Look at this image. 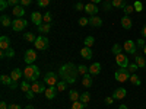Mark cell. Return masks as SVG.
I'll return each mask as SVG.
<instances>
[{"instance_id":"17","label":"cell","mask_w":146,"mask_h":109,"mask_svg":"<svg viewBox=\"0 0 146 109\" xmlns=\"http://www.w3.org/2000/svg\"><path fill=\"white\" fill-rule=\"evenodd\" d=\"M100 73H101V64H100V63H94V64L89 66V74L98 76Z\"/></svg>"},{"instance_id":"60","label":"cell","mask_w":146,"mask_h":109,"mask_svg":"<svg viewBox=\"0 0 146 109\" xmlns=\"http://www.w3.org/2000/svg\"><path fill=\"white\" fill-rule=\"evenodd\" d=\"M105 2H113V0H105Z\"/></svg>"},{"instance_id":"56","label":"cell","mask_w":146,"mask_h":109,"mask_svg":"<svg viewBox=\"0 0 146 109\" xmlns=\"http://www.w3.org/2000/svg\"><path fill=\"white\" fill-rule=\"evenodd\" d=\"M100 2H101V0H91V3H95V5H96V3H100Z\"/></svg>"},{"instance_id":"1","label":"cell","mask_w":146,"mask_h":109,"mask_svg":"<svg viewBox=\"0 0 146 109\" xmlns=\"http://www.w3.org/2000/svg\"><path fill=\"white\" fill-rule=\"evenodd\" d=\"M78 74H79L78 66H75L73 63H66V64H63L62 67H60V70H58L60 79L64 80L67 84H73V83H75L76 79H78Z\"/></svg>"},{"instance_id":"27","label":"cell","mask_w":146,"mask_h":109,"mask_svg":"<svg viewBox=\"0 0 146 109\" xmlns=\"http://www.w3.org/2000/svg\"><path fill=\"white\" fill-rule=\"evenodd\" d=\"M0 20H2V25H3L5 28H7V26H12V23H13V20H12L9 16H6V15H3L2 18H0Z\"/></svg>"},{"instance_id":"38","label":"cell","mask_w":146,"mask_h":109,"mask_svg":"<svg viewBox=\"0 0 146 109\" xmlns=\"http://www.w3.org/2000/svg\"><path fill=\"white\" fill-rule=\"evenodd\" d=\"M123 12H124L126 16H129L130 13H133V12H135V7H133L131 5H126V6L123 7Z\"/></svg>"},{"instance_id":"49","label":"cell","mask_w":146,"mask_h":109,"mask_svg":"<svg viewBox=\"0 0 146 109\" xmlns=\"http://www.w3.org/2000/svg\"><path fill=\"white\" fill-rule=\"evenodd\" d=\"M75 9H76V10H85V5H83L82 2H78V5L75 6Z\"/></svg>"},{"instance_id":"15","label":"cell","mask_w":146,"mask_h":109,"mask_svg":"<svg viewBox=\"0 0 146 109\" xmlns=\"http://www.w3.org/2000/svg\"><path fill=\"white\" fill-rule=\"evenodd\" d=\"M0 48H2V51H6L10 48V39H9V36L6 35H2L0 36Z\"/></svg>"},{"instance_id":"2","label":"cell","mask_w":146,"mask_h":109,"mask_svg":"<svg viewBox=\"0 0 146 109\" xmlns=\"http://www.w3.org/2000/svg\"><path fill=\"white\" fill-rule=\"evenodd\" d=\"M23 77H25V80H28L29 83H34L38 80L40 77V68L34 66V64H28L25 68H23Z\"/></svg>"},{"instance_id":"36","label":"cell","mask_w":146,"mask_h":109,"mask_svg":"<svg viewBox=\"0 0 146 109\" xmlns=\"http://www.w3.org/2000/svg\"><path fill=\"white\" fill-rule=\"evenodd\" d=\"M66 86H67V83H66L64 80H60V81L56 84V87H57V90H58V92H63V90H66Z\"/></svg>"},{"instance_id":"25","label":"cell","mask_w":146,"mask_h":109,"mask_svg":"<svg viewBox=\"0 0 146 109\" xmlns=\"http://www.w3.org/2000/svg\"><path fill=\"white\" fill-rule=\"evenodd\" d=\"M80 102L86 106V105L91 102V93H89V92H83V93L80 95Z\"/></svg>"},{"instance_id":"16","label":"cell","mask_w":146,"mask_h":109,"mask_svg":"<svg viewBox=\"0 0 146 109\" xmlns=\"http://www.w3.org/2000/svg\"><path fill=\"white\" fill-rule=\"evenodd\" d=\"M56 89H57L56 86H48L45 89V92H44V96H45L47 99H50V100L54 99L56 98Z\"/></svg>"},{"instance_id":"50","label":"cell","mask_w":146,"mask_h":109,"mask_svg":"<svg viewBox=\"0 0 146 109\" xmlns=\"http://www.w3.org/2000/svg\"><path fill=\"white\" fill-rule=\"evenodd\" d=\"M7 3H9V6H16V5H19V0H7Z\"/></svg>"},{"instance_id":"35","label":"cell","mask_w":146,"mask_h":109,"mask_svg":"<svg viewBox=\"0 0 146 109\" xmlns=\"http://www.w3.org/2000/svg\"><path fill=\"white\" fill-rule=\"evenodd\" d=\"M94 42H95V38H94V36H86V38H85V41H83V44H85V47H92L94 45Z\"/></svg>"},{"instance_id":"21","label":"cell","mask_w":146,"mask_h":109,"mask_svg":"<svg viewBox=\"0 0 146 109\" xmlns=\"http://www.w3.org/2000/svg\"><path fill=\"white\" fill-rule=\"evenodd\" d=\"M23 76V71L21 70V68H13L12 70V73H10V77L13 79L15 81H18V80H21V77Z\"/></svg>"},{"instance_id":"55","label":"cell","mask_w":146,"mask_h":109,"mask_svg":"<svg viewBox=\"0 0 146 109\" xmlns=\"http://www.w3.org/2000/svg\"><path fill=\"white\" fill-rule=\"evenodd\" d=\"M142 35L146 38V25H145V26H143V29H142Z\"/></svg>"},{"instance_id":"24","label":"cell","mask_w":146,"mask_h":109,"mask_svg":"<svg viewBox=\"0 0 146 109\" xmlns=\"http://www.w3.org/2000/svg\"><path fill=\"white\" fill-rule=\"evenodd\" d=\"M38 31L44 35V33H48L51 31V23H41V25L38 26Z\"/></svg>"},{"instance_id":"28","label":"cell","mask_w":146,"mask_h":109,"mask_svg":"<svg viewBox=\"0 0 146 109\" xmlns=\"http://www.w3.org/2000/svg\"><path fill=\"white\" fill-rule=\"evenodd\" d=\"M135 60H136V64L139 66V68L140 67H146V60H145L143 55H135Z\"/></svg>"},{"instance_id":"53","label":"cell","mask_w":146,"mask_h":109,"mask_svg":"<svg viewBox=\"0 0 146 109\" xmlns=\"http://www.w3.org/2000/svg\"><path fill=\"white\" fill-rule=\"evenodd\" d=\"M9 109H21V106L16 105V103H10V105H9Z\"/></svg>"},{"instance_id":"23","label":"cell","mask_w":146,"mask_h":109,"mask_svg":"<svg viewBox=\"0 0 146 109\" xmlns=\"http://www.w3.org/2000/svg\"><path fill=\"white\" fill-rule=\"evenodd\" d=\"M91 76H92V74H89V73L83 74V77H82V84H83L85 87H91V86H92V79H91Z\"/></svg>"},{"instance_id":"26","label":"cell","mask_w":146,"mask_h":109,"mask_svg":"<svg viewBox=\"0 0 146 109\" xmlns=\"http://www.w3.org/2000/svg\"><path fill=\"white\" fill-rule=\"evenodd\" d=\"M69 98H70L72 102H76V100H80V95H79L78 90H70L69 92Z\"/></svg>"},{"instance_id":"8","label":"cell","mask_w":146,"mask_h":109,"mask_svg":"<svg viewBox=\"0 0 146 109\" xmlns=\"http://www.w3.org/2000/svg\"><path fill=\"white\" fill-rule=\"evenodd\" d=\"M44 83H45V84H48V86H56V84L58 83L56 73H53V71H48L47 74L44 76Z\"/></svg>"},{"instance_id":"13","label":"cell","mask_w":146,"mask_h":109,"mask_svg":"<svg viewBox=\"0 0 146 109\" xmlns=\"http://www.w3.org/2000/svg\"><path fill=\"white\" fill-rule=\"evenodd\" d=\"M126 95H127V90H126L124 87H118V89L114 90L113 98H114L115 100H121V99H124V98H126Z\"/></svg>"},{"instance_id":"42","label":"cell","mask_w":146,"mask_h":109,"mask_svg":"<svg viewBox=\"0 0 146 109\" xmlns=\"http://www.w3.org/2000/svg\"><path fill=\"white\" fill-rule=\"evenodd\" d=\"M111 9H113V3H111V2H104V5H102V10L110 12Z\"/></svg>"},{"instance_id":"7","label":"cell","mask_w":146,"mask_h":109,"mask_svg":"<svg viewBox=\"0 0 146 109\" xmlns=\"http://www.w3.org/2000/svg\"><path fill=\"white\" fill-rule=\"evenodd\" d=\"M0 81H2V84H5V86H9L10 89H16L18 87V83L10 76H7V74H2V76H0Z\"/></svg>"},{"instance_id":"19","label":"cell","mask_w":146,"mask_h":109,"mask_svg":"<svg viewBox=\"0 0 146 109\" xmlns=\"http://www.w3.org/2000/svg\"><path fill=\"white\" fill-rule=\"evenodd\" d=\"M80 55L85 58V60H91L92 57H94V54H92V50L89 47H83L82 50H80Z\"/></svg>"},{"instance_id":"33","label":"cell","mask_w":146,"mask_h":109,"mask_svg":"<svg viewBox=\"0 0 146 109\" xmlns=\"http://www.w3.org/2000/svg\"><path fill=\"white\" fill-rule=\"evenodd\" d=\"M21 90H22V92H25V93L31 90V84H29L28 80H23V81L21 83Z\"/></svg>"},{"instance_id":"39","label":"cell","mask_w":146,"mask_h":109,"mask_svg":"<svg viewBox=\"0 0 146 109\" xmlns=\"http://www.w3.org/2000/svg\"><path fill=\"white\" fill-rule=\"evenodd\" d=\"M133 7H135V12H137V13H140V12L143 10V3L139 2V0H136L135 5H133Z\"/></svg>"},{"instance_id":"11","label":"cell","mask_w":146,"mask_h":109,"mask_svg":"<svg viewBox=\"0 0 146 109\" xmlns=\"http://www.w3.org/2000/svg\"><path fill=\"white\" fill-rule=\"evenodd\" d=\"M23 60H25L27 64H34V61L36 60V53L35 50H28L25 53V57H23Z\"/></svg>"},{"instance_id":"12","label":"cell","mask_w":146,"mask_h":109,"mask_svg":"<svg viewBox=\"0 0 146 109\" xmlns=\"http://www.w3.org/2000/svg\"><path fill=\"white\" fill-rule=\"evenodd\" d=\"M44 84H45V83H40L38 80H36V81H34V83L31 84V90H32L34 93H44L45 89H47V87H44Z\"/></svg>"},{"instance_id":"3","label":"cell","mask_w":146,"mask_h":109,"mask_svg":"<svg viewBox=\"0 0 146 109\" xmlns=\"http://www.w3.org/2000/svg\"><path fill=\"white\" fill-rule=\"evenodd\" d=\"M114 77L118 83H124L126 80L130 79V71H129V67H118L115 71H114Z\"/></svg>"},{"instance_id":"18","label":"cell","mask_w":146,"mask_h":109,"mask_svg":"<svg viewBox=\"0 0 146 109\" xmlns=\"http://www.w3.org/2000/svg\"><path fill=\"white\" fill-rule=\"evenodd\" d=\"M12 13H13L16 18H23V15H25V9H23V6H21V5H16L13 7V10H12Z\"/></svg>"},{"instance_id":"44","label":"cell","mask_w":146,"mask_h":109,"mask_svg":"<svg viewBox=\"0 0 146 109\" xmlns=\"http://www.w3.org/2000/svg\"><path fill=\"white\" fill-rule=\"evenodd\" d=\"M89 25V19L88 18H80L79 19V26H86Z\"/></svg>"},{"instance_id":"43","label":"cell","mask_w":146,"mask_h":109,"mask_svg":"<svg viewBox=\"0 0 146 109\" xmlns=\"http://www.w3.org/2000/svg\"><path fill=\"white\" fill-rule=\"evenodd\" d=\"M51 0H36V3H38L40 7H47L48 5H50Z\"/></svg>"},{"instance_id":"54","label":"cell","mask_w":146,"mask_h":109,"mask_svg":"<svg viewBox=\"0 0 146 109\" xmlns=\"http://www.w3.org/2000/svg\"><path fill=\"white\" fill-rule=\"evenodd\" d=\"M0 109H9L7 103L6 102H0Z\"/></svg>"},{"instance_id":"6","label":"cell","mask_w":146,"mask_h":109,"mask_svg":"<svg viewBox=\"0 0 146 109\" xmlns=\"http://www.w3.org/2000/svg\"><path fill=\"white\" fill-rule=\"evenodd\" d=\"M123 50L126 53L131 54V55H136L137 54V45H136V42H133L131 39H127L124 42V45H123Z\"/></svg>"},{"instance_id":"29","label":"cell","mask_w":146,"mask_h":109,"mask_svg":"<svg viewBox=\"0 0 146 109\" xmlns=\"http://www.w3.org/2000/svg\"><path fill=\"white\" fill-rule=\"evenodd\" d=\"M130 83L133 84V86H140V84H142V81H140V79L135 74V73H133V74H130Z\"/></svg>"},{"instance_id":"46","label":"cell","mask_w":146,"mask_h":109,"mask_svg":"<svg viewBox=\"0 0 146 109\" xmlns=\"http://www.w3.org/2000/svg\"><path fill=\"white\" fill-rule=\"evenodd\" d=\"M7 6H9L7 0H0V10H6Z\"/></svg>"},{"instance_id":"10","label":"cell","mask_w":146,"mask_h":109,"mask_svg":"<svg viewBox=\"0 0 146 109\" xmlns=\"http://www.w3.org/2000/svg\"><path fill=\"white\" fill-rule=\"evenodd\" d=\"M98 10H100V7L96 6L95 3H88V5H85V12L89 15V16H95L96 13H98Z\"/></svg>"},{"instance_id":"41","label":"cell","mask_w":146,"mask_h":109,"mask_svg":"<svg viewBox=\"0 0 146 109\" xmlns=\"http://www.w3.org/2000/svg\"><path fill=\"white\" fill-rule=\"evenodd\" d=\"M42 22L44 23H51V13H50V12H45V13H44Z\"/></svg>"},{"instance_id":"22","label":"cell","mask_w":146,"mask_h":109,"mask_svg":"<svg viewBox=\"0 0 146 109\" xmlns=\"http://www.w3.org/2000/svg\"><path fill=\"white\" fill-rule=\"evenodd\" d=\"M120 22H121V26H123L124 29H130V28H131V25H133L131 19H130L129 16H126V15H124L123 18H121V20H120Z\"/></svg>"},{"instance_id":"30","label":"cell","mask_w":146,"mask_h":109,"mask_svg":"<svg viewBox=\"0 0 146 109\" xmlns=\"http://www.w3.org/2000/svg\"><path fill=\"white\" fill-rule=\"evenodd\" d=\"M113 7L114 9H123L126 6V0H113Z\"/></svg>"},{"instance_id":"58","label":"cell","mask_w":146,"mask_h":109,"mask_svg":"<svg viewBox=\"0 0 146 109\" xmlns=\"http://www.w3.org/2000/svg\"><path fill=\"white\" fill-rule=\"evenodd\" d=\"M25 109H34V108H32V106H31V105H29V106H27V108H25Z\"/></svg>"},{"instance_id":"14","label":"cell","mask_w":146,"mask_h":109,"mask_svg":"<svg viewBox=\"0 0 146 109\" xmlns=\"http://www.w3.org/2000/svg\"><path fill=\"white\" fill-rule=\"evenodd\" d=\"M42 18H44V15H41L40 12H32V13H31V20H32L34 25H36V26H40L42 23Z\"/></svg>"},{"instance_id":"9","label":"cell","mask_w":146,"mask_h":109,"mask_svg":"<svg viewBox=\"0 0 146 109\" xmlns=\"http://www.w3.org/2000/svg\"><path fill=\"white\" fill-rule=\"evenodd\" d=\"M115 64L118 67H129V58H127V55H124L123 53L117 54L115 55Z\"/></svg>"},{"instance_id":"62","label":"cell","mask_w":146,"mask_h":109,"mask_svg":"<svg viewBox=\"0 0 146 109\" xmlns=\"http://www.w3.org/2000/svg\"><path fill=\"white\" fill-rule=\"evenodd\" d=\"M145 68H146V67H145Z\"/></svg>"},{"instance_id":"45","label":"cell","mask_w":146,"mask_h":109,"mask_svg":"<svg viewBox=\"0 0 146 109\" xmlns=\"http://www.w3.org/2000/svg\"><path fill=\"white\" fill-rule=\"evenodd\" d=\"M137 68H139V66H137L136 63H135V64H129V71L131 73V74H133V73H136Z\"/></svg>"},{"instance_id":"47","label":"cell","mask_w":146,"mask_h":109,"mask_svg":"<svg viewBox=\"0 0 146 109\" xmlns=\"http://www.w3.org/2000/svg\"><path fill=\"white\" fill-rule=\"evenodd\" d=\"M31 2H32V0H19V5L23 6V7H27V6L31 5Z\"/></svg>"},{"instance_id":"48","label":"cell","mask_w":146,"mask_h":109,"mask_svg":"<svg viewBox=\"0 0 146 109\" xmlns=\"http://www.w3.org/2000/svg\"><path fill=\"white\" fill-rule=\"evenodd\" d=\"M136 45H137V48H145V45H146V42H145V39H137V42H136Z\"/></svg>"},{"instance_id":"57","label":"cell","mask_w":146,"mask_h":109,"mask_svg":"<svg viewBox=\"0 0 146 109\" xmlns=\"http://www.w3.org/2000/svg\"><path fill=\"white\" fill-rule=\"evenodd\" d=\"M118 109H127V106L126 105H120V108Z\"/></svg>"},{"instance_id":"32","label":"cell","mask_w":146,"mask_h":109,"mask_svg":"<svg viewBox=\"0 0 146 109\" xmlns=\"http://www.w3.org/2000/svg\"><path fill=\"white\" fill-rule=\"evenodd\" d=\"M0 57H9V58L15 57V50L13 48H9V50H6V51H2L0 53Z\"/></svg>"},{"instance_id":"40","label":"cell","mask_w":146,"mask_h":109,"mask_svg":"<svg viewBox=\"0 0 146 109\" xmlns=\"http://www.w3.org/2000/svg\"><path fill=\"white\" fill-rule=\"evenodd\" d=\"M83 108H85V105L80 100H76V102L72 103V109H83Z\"/></svg>"},{"instance_id":"61","label":"cell","mask_w":146,"mask_h":109,"mask_svg":"<svg viewBox=\"0 0 146 109\" xmlns=\"http://www.w3.org/2000/svg\"><path fill=\"white\" fill-rule=\"evenodd\" d=\"M78 2H80V0H78Z\"/></svg>"},{"instance_id":"59","label":"cell","mask_w":146,"mask_h":109,"mask_svg":"<svg viewBox=\"0 0 146 109\" xmlns=\"http://www.w3.org/2000/svg\"><path fill=\"white\" fill-rule=\"evenodd\" d=\"M143 53H145V55H146V45H145V48H143Z\"/></svg>"},{"instance_id":"51","label":"cell","mask_w":146,"mask_h":109,"mask_svg":"<svg viewBox=\"0 0 146 109\" xmlns=\"http://www.w3.org/2000/svg\"><path fill=\"white\" fill-rule=\"evenodd\" d=\"M113 102H114V98H113V96H108V98L105 99V103H107V105H111Z\"/></svg>"},{"instance_id":"37","label":"cell","mask_w":146,"mask_h":109,"mask_svg":"<svg viewBox=\"0 0 146 109\" xmlns=\"http://www.w3.org/2000/svg\"><path fill=\"white\" fill-rule=\"evenodd\" d=\"M78 71H79V74H86V73H89V67L88 66H83V64H80V66H78Z\"/></svg>"},{"instance_id":"4","label":"cell","mask_w":146,"mask_h":109,"mask_svg":"<svg viewBox=\"0 0 146 109\" xmlns=\"http://www.w3.org/2000/svg\"><path fill=\"white\" fill-rule=\"evenodd\" d=\"M48 45H50V41H48L44 35H40V36H36V41L34 42V47L36 48V50H40V51H44L48 48Z\"/></svg>"},{"instance_id":"20","label":"cell","mask_w":146,"mask_h":109,"mask_svg":"<svg viewBox=\"0 0 146 109\" xmlns=\"http://www.w3.org/2000/svg\"><path fill=\"white\" fill-rule=\"evenodd\" d=\"M89 25L94 26V28H100L102 25V19L98 18V16H91L89 18Z\"/></svg>"},{"instance_id":"34","label":"cell","mask_w":146,"mask_h":109,"mask_svg":"<svg viewBox=\"0 0 146 109\" xmlns=\"http://www.w3.org/2000/svg\"><path fill=\"white\" fill-rule=\"evenodd\" d=\"M111 51H113V54H114V55L121 54V53H123V47H121L120 44H114V45H113V48H111Z\"/></svg>"},{"instance_id":"5","label":"cell","mask_w":146,"mask_h":109,"mask_svg":"<svg viewBox=\"0 0 146 109\" xmlns=\"http://www.w3.org/2000/svg\"><path fill=\"white\" fill-rule=\"evenodd\" d=\"M27 20L23 19V18H16L13 20V23H12V29H13L15 32H22L23 29L27 28Z\"/></svg>"},{"instance_id":"52","label":"cell","mask_w":146,"mask_h":109,"mask_svg":"<svg viewBox=\"0 0 146 109\" xmlns=\"http://www.w3.org/2000/svg\"><path fill=\"white\" fill-rule=\"evenodd\" d=\"M34 95H35V93H34L32 90H29V92H27V99H32V98H34Z\"/></svg>"},{"instance_id":"31","label":"cell","mask_w":146,"mask_h":109,"mask_svg":"<svg viewBox=\"0 0 146 109\" xmlns=\"http://www.w3.org/2000/svg\"><path fill=\"white\" fill-rule=\"evenodd\" d=\"M23 39L28 41V42H35L36 41V36L32 32H25V33H23Z\"/></svg>"}]
</instances>
